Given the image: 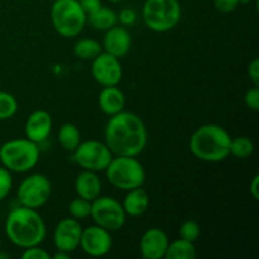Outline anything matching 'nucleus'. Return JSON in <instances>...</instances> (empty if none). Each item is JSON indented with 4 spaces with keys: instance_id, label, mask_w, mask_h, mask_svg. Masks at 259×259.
I'll use <instances>...</instances> for the list:
<instances>
[{
    "instance_id": "nucleus-15",
    "label": "nucleus",
    "mask_w": 259,
    "mask_h": 259,
    "mask_svg": "<svg viewBox=\"0 0 259 259\" xmlns=\"http://www.w3.org/2000/svg\"><path fill=\"white\" fill-rule=\"evenodd\" d=\"M52 131V118L45 110L33 111L25 123L27 138L34 143H43Z\"/></svg>"
},
{
    "instance_id": "nucleus-28",
    "label": "nucleus",
    "mask_w": 259,
    "mask_h": 259,
    "mask_svg": "<svg viewBox=\"0 0 259 259\" xmlns=\"http://www.w3.org/2000/svg\"><path fill=\"white\" fill-rule=\"evenodd\" d=\"M13 186V179L9 169L5 168L4 166L0 167V201L7 199L8 195L10 194V190Z\"/></svg>"
},
{
    "instance_id": "nucleus-16",
    "label": "nucleus",
    "mask_w": 259,
    "mask_h": 259,
    "mask_svg": "<svg viewBox=\"0 0 259 259\" xmlns=\"http://www.w3.org/2000/svg\"><path fill=\"white\" fill-rule=\"evenodd\" d=\"M103 47L105 52L121 58L131 51L132 37L124 27H113L106 30Z\"/></svg>"
},
{
    "instance_id": "nucleus-10",
    "label": "nucleus",
    "mask_w": 259,
    "mask_h": 259,
    "mask_svg": "<svg viewBox=\"0 0 259 259\" xmlns=\"http://www.w3.org/2000/svg\"><path fill=\"white\" fill-rule=\"evenodd\" d=\"M51 190V182L45 175H30L23 180L18 187V201L22 206L38 209L48 201Z\"/></svg>"
},
{
    "instance_id": "nucleus-7",
    "label": "nucleus",
    "mask_w": 259,
    "mask_h": 259,
    "mask_svg": "<svg viewBox=\"0 0 259 259\" xmlns=\"http://www.w3.org/2000/svg\"><path fill=\"white\" fill-rule=\"evenodd\" d=\"M142 15L151 30L158 33L168 32L181 19V5L179 0H146Z\"/></svg>"
},
{
    "instance_id": "nucleus-18",
    "label": "nucleus",
    "mask_w": 259,
    "mask_h": 259,
    "mask_svg": "<svg viewBox=\"0 0 259 259\" xmlns=\"http://www.w3.org/2000/svg\"><path fill=\"white\" fill-rule=\"evenodd\" d=\"M75 190L78 197L88 201H94L101 194V181L96 172L83 169L76 177Z\"/></svg>"
},
{
    "instance_id": "nucleus-33",
    "label": "nucleus",
    "mask_w": 259,
    "mask_h": 259,
    "mask_svg": "<svg viewBox=\"0 0 259 259\" xmlns=\"http://www.w3.org/2000/svg\"><path fill=\"white\" fill-rule=\"evenodd\" d=\"M248 75H249L253 85L259 86V60L258 58H254V60L249 63V66H248Z\"/></svg>"
},
{
    "instance_id": "nucleus-38",
    "label": "nucleus",
    "mask_w": 259,
    "mask_h": 259,
    "mask_svg": "<svg viewBox=\"0 0 259 259\" xmlns=\"http://www.w3.org/2000/svg\"><path fill=\"white\" fill-rule=\"evenodd\" d=\"M0 250H2V239H0Z\"/></svg>"
},
{
    "instance_id": "nucleus-3",
    "label": "nucleus",
    "mask_w": 259,
    "mask_h": 259,
    "mask_svg": "<svg viewBox=\"0 0 259 259\" xmlns=\"http://www.w3.org/2000/svg\"><path fill=\"white\" fill-rule=\"evenodd\" d=\"M232 137L217 124H206L194 132L190 139V151L205 162L224 161L230 154Z\"/></svg>"
},
{
    "instance_id": "nucleus-30",
    "label": "nucleus",
    "mask_w": 259,
    "mask_h": 259,
    "mask_svg": "<svg viewBox=\"0 0 259 259\" xmlns=\"http://www.w3.org/2000/svg\"><path fill=\"white\" fill-rule=\"evenodd\" d=\"M23 259H50L51 255L48 254L47 250L39 248V245H34V247L25 248L24 252L22 254Z\"/></svg>"
},
{
    "instance_id": "nucleus-23",
    "label": "nucleus",
    "mask_w": 259,
    "mask_h": 259,
    "mask_svg": "<svg viewBox=\"0 0 259 259\" xmlns=\"http://www.w3.org/2000/svg\"><path fill=\"white\" fill-rule=\"evenodd\" d=\"M101 52H103V46L98 40L90 38L77 40L73 46V53L80 60H94Z\"/></svg>"
},
{
    "instance_id": "nucleus-12",
    "label": "nucleus",
    "mask_w": 259,
    "mask_h": 259,
    "mask_svg": "<svg viewBox=\"0 0 259 259\" xmlns=\"http://www.w3.org/2000/svg\"><path fill=\"white\" fill-rule=\"evenodd\" d=\"M113 245L110 232L99 225H91V227L82 229L80 239V247L90 257H103L108 254Z\"/></svg>"
},
{
    "instance_id": "nucleus-32",
    "label": "nucleus",
    "mask_w": 259,
    "mask_h": 259,
    "mask_svg": "<svg viewBox=\"0 0 259 259\" xmlns=\"http://www.w3.org/2000/svg\"><path fill=\"white\" fill-rule=\"evenodd\" d=\"M118 19L123 25H132L136 22L137 14L133 9H131V8H125V9H123L119 13Z\"/></svg>"
},
{
    "instance_id": "nucleus-24",
    "label": "nucleus",
    "mask_w": 259,
    "mask_h": 259,
    "mask_svg": "<svg viewBox=\"0 0 259 259\" xmlns=\"http://www.w3.org/2000/svg\"><path fill=\"white\" fill-rule=\"evenodd\" d=\"M253 151H254V144H253L252 139L248 137H237V138L230 141V154L240 159L248 158L252 156Z\"/></svg>"
},
{
    "instance_id": "nucleus-37",
    "label": "nucleus",
    "mask_w": 259,
    "mask_h": 259,
    "mask_svg": "<svg viewBox=\"0 0 259 259\" xmlns=\"http://www.w3.org/2000/svg\"><path fill=\"white\" fill-rule=\"evenodd\" d=\"M108 2H110V3H120V2H124V0H108Z\"/></svg>"
},
{
    "instance_id": "nucleus-9",
    "label": "nucleus",
    "mask_w": 259,
    "mask_h": 259,
    "mask_svg": "<svg viewBox=\"0 0 259 259\" xmlns=\"http://www.w3.org/2000/svg\"><path fill=\"white\" fill-rule=\"evenodd\" d=\"M73 158L81 168L86 171H105L108 164L113 159V153L103 142L90 139L82 142L73 151Z\"/></svg>"
},
{
    "instance_id": "nucleus-14",
    "label": "nucleus",
    "mask_w": 259,
    "mask_h": 259,
    "mask_svg": "<svg viewBox=\"0 0 259 259\" xmlns=\"http://www.w3.org/2000/svg\"><path fill=\"white\" fill-rule=\"evenodd\" d=\"M168 244V237L163 230L151 228L142 235L139 249L144 259H162L166 255Z\"/></svg>"
},
{
    "instance_id": "nucleus-11",
    "label": "nucleus",
    "mask_w": 259,
    "mask_h": 259,
    "mask_svg": "<svg viewBox=\"0 0 259 259\" xmlns=\"http://www.w3.org/2000/svg\"><path fill=\"white\" fill-rule=\"evenodd\" d=\"M94 80L101 86H118L123 78V67L118 57L103 52L96 56L91 65Z\"/></svg>"
},
{
    "instance_id": "nucleus-39",
    "label": "nucleus",
    "mask_w": 259,
    "mask_h": 259,
    "mask_svg": "<svg viewBox=\"0 0 259 259\" xmlns=\"http://www.w3.org/2000/svg\"><path fill=\"white\" fill-rule=\"evenodd\" d=\"M240 2H248V0H240Z\"/></svg>"
},
{
    "instance_id": "nucleus-27",
    "label": "nucleus",
    "mask_w": 259,
    "mask_h": 259,
    "mask_svg": "<svg viewBox=\"0 0 259 259\" xmlns=\"http://www.w3.org/2000/svg\"><path fill=\"white\" fill-rule=\"evenodd\" d=\"M179 233L181 239L195 243L199 239L201 230H200V225L195 220H186L181 224Z\"/></svg>"
},
{
    "instance_id": "nucleus-25",
    "label": "nucleus",
    "mask_w": 259,
    "mask_h": 259,
    "mask_svg": "<svg viewBox=\"0 0 259 259\" xmlns=\"http://www.w3.org/2000/svg\"><path fill=\"white\" fill-rule=\"evenodd\" d=\"M18 110V101L12 94L0 91V120L13 118Z\"/></svg>"
},
{
    "instance_id": "nucleus-2",
    "label": "nucleus",
    "mask_w": 259,
    "mask_h": 259,
    "mask_svg": "<svg viewBox=\"0 0 259 259\" xmlns=\"http://www.w3.org/2000/svg\"><path fill=\"white\" fill-rule=\"evenodd\" d=\"M5 232L13 244L25 249L39 245L43 242L46 237V225L37 210L20 205L8 214Z\"/></svg>"
},
{
    "instance_id": "nucleus-19",
    "label": "nucleus",
    "mask_w": 259,
    "mask_h": 259,
    "mask_svg": "<svg viewBox=\"0 0 259 259\" xmlns=\"http://www.w3.org/2000/svg\"><path fill=\"white\" fill-rule=\"evenodd\" d=\"M123 209L129 217H141L147 211L149 206V196L147 191L141 187L129 190L124 199Z\"/></svg>"
},
{
    "instance_id": "nucleus-22",
    "label": "nucleus",
    "mask_w": 259,
    "mask_h": 259,
    "mask_svg": "<svg viewBox=\"0 0 259 259\" xmlns=\"http://www.w3.org/2000/svg\"><path fill=\"white\" fill-rule=\"evenodd\" d=\"M196 248L194 243L184 239H177L169 243L164 258L167 259H194L196 257Z\"/></svg>"
},
{
    "instance_id": "nucleus-40",
    "label": "nucleus",
    "mask_w": 259,
    "mask_h": 259,
    "mask_svg": "<svg viewBox=\"0 0 259 259\" xmlns=\"http://www.w3.org/2000/svg\"><path fill=\"white\" fill-rule=\"evenodd\" d=\"M52 2H55V0H52Z\"/></svg>"
},
{
    "instance_id": "nucleus-29",
    "label": "nucleus",
    "mask_w": 259,
    "mask_h": 259,
    "mask_svg": "<svg viewBox=\"0 0 259 259\" xmlns=\"http://www.w3.org/2000/svg\"><path fill=\"white\" fill-rule=\"evenodd\" d=\"M244 103L250 110H259V89L258 86H253L245 93Z\"/></svg>"
},
{
    "instance_id": "nucleus-21",
    "label": "nucleus",
    "mask_w": 259,
    "mask_h": 259,
    "mask_svg": "<svg viewBox=\"0 0 259 259\" xmlns=\"http://www.w3.org/2000/svg\"><path fill=\"white\" fill-rule=\"evenodd\" d=\"M58 142L68 152H73L81 143V133L75 124L66 123L58 131Z\"/></svg>"
},
{
    "instance_id": "nucleus-17",
    "label": "nucleus",
    "mask_w": 259,
    "mask_h": 259,
    "mask_svg": "<svg viewBox=\"0 0 259 259\" xmlns=\"http://www.w3.org/2000/svg\"><path fill=\"white\" fill-rule=\"evenodd\" d=\"M98 100L101 111L106 115H115L125 108V95L118 86H104Z\"/></svg>"
},
{
    "instance_id": "nucleus-1",
    "label": "nucleus",
    "mask_w": 259,
    "mask_h": 259,
    "mask_svg": "<svg viewBox=\"0 0 259 259\" xmlns=\"http://www.w3.org/2000/svg\"><path fill=\"white\" fill-rule=\"evenodd\" d=\"M147 129L143 120L129 111L111 115L105 128V144L116 156L137 157L147 144Z\"/></svg>"
},
{
    "instance_id": "nucleus-4",
    "label": "nucleus",
    "mask_w": 259,
    "mask_h": 259,
    "mask_svg": "<svg viewBox=\"0 0 259 259\" xmlns=\"http://www.w3.org/2000/svg\"><path fill=\"white\" fill-rule=\"evenodd\" d=\"M39 147L28 138L8 141L0 147V162L10 172L24 174L37 166Z\"/></svg>"
},
{
    "instance_id": "nucleus-8",
    "label": "nucleus",
    "mask_w": 259,
    "mask_h": 259,
    "mask_svg": "<svg viewBox=\"0 0 259 259\" xmlns=\"http://www.w3.org/2000/svg\"><path fill=\"white\" fill-rule=\"evenodd\" d=\"M90 217L96 225L104 228L108 232H116L125 224L126 214L123 205L114 197L104 196L91 201Z\"/></svg>"
},
{
    "instance_id": "nucleus-31",
    "label": "nucleus",
    "mask_w": 259,
    "mask_h": 259,
    "mask_svg": "<svg viewBox=\"0 0 259 259\" xmlns=\"http://www.w3.org/2000/svg\"><path fill=\"white\" fill-rule=\"evenodd\" d=\"M240 0H214V5L217 10L220 13H232L234 12L240 4Z\"/></svg>"
},
{
    "instance_id": "nucleus-6",
    "label": "nucleus",
    "mask_w": 259,
    "mask_h": 259,
    "mask_svg": "<svg viewBox=\"0 0 259 259\" xmlns=\"http://www.w3.org/2000/svg\"><path fill=\"white\" fill-rule=\"evenodd\" d=\"M105 171L109 182L124 191L143 186L146 181V172L136 157L116 156L111 159Z\"/></svg>"
},
{
    "instance_id": "nucleus-13",
    "label": "nucleus",
    "mask_w": 259,
    "mask_h": 259,
    "mask_svg": "<svg viewBox=\"0 0 259 259\" xmlns=\"http://www.w3.org/2000/svg\"><path fill=\"white\" fill-rule=\"evenodd\" d=\"M82 227L75 218H65L56 225L53 232V243L57 250L72 253L80 247Z\"/></svg>"
},
{
    "instance_id": "nucleus-36",
    "label": "nucleus",
    "mask_w": 259,
    "mask_h": 259,
    "mask_svg": "<svg viewBox=\"0 0 259 259\" xmlns=\"http://www.w3.org/2000/svg\"><path fill=\"white\" fill-rule=\"evenodd\" d=\"M51 258H53V259H68V258H70V253L62 252V250H57V253H55L53 255H51Z\"/></svg>"
},
{
    "instance_id": "nucleus-34",
    "label": "nucleus",
    "mask_w": 259,
    "mask_h": 259,
    "mask_svg": "<svg viewBox=\"0 0 259 259\" xmlns=\"http://www.w3.org/2000/svg\"><path fill=\"white\" fill-rule=\"evenodd\" d=\"M78 3H80L83 12L86 13V15L91 14L101 7V0H78Z\"/></svg>"
},
{
    "instance_id": "nucleus-5",
    "label": "nucleus",
    "mask_w": 259,
    "mask_h": 259,
    "mask_svg": "<svg viewBox=\"0 0 259 259\" xmlns=\"http://www.w3.org/2000/svg\"><path fill=\"white\" fill-rule=\"evenodd\" d=\"M51 20L61 37L75 38L85 28L88 15L78 0H55L51 8Z\"/></svg>"
},
{
    "instance_id": "nucleus-35",
    "label": "nucleus",
    "mask_w": 259,
    "mask_h": 259,
    "mask_svg": "<svg viewBox=\"0 0 259 259\" xmlns=\"http://www.w3.org/2000/svg\"><path fill=\"white\" fill-rule=\"evenodd\" d=\"M259 175H255L254 177H253L252 182H250L249 185V191H250V195L253 196V199L254 200H258L259 199Z\"/></svg>"
},
{
    "instance_id": "nucleus-26",
    "label": "nucleus",
    "mask_w": 259,
    "mask_h": 259,
    "mask_svg": "<svg viewBox=\"0 0 259 259\" xmlns=\"http://www.w3.org/2000/svg\"><path fill=\"white\" fill-rule=\"evenodd\" d=\"M68 211H70L71 218H75L77 220L85 219L91 214V201L81 199V197L73 199L68 205Z\"/></svg>"
},
{
    "instance_id": "nucleus-20",
    "label": "nucleus",
    "mask_w": 259,
    "mask_h": 259,
    "mask_svg": "<svg viewBox=\"0 0 259 259\" xmlns=\"http://www.w3.org/2000/svg\"><path fill=\"white\" fill-rule=\"evenodd\" d=\"M88 22L94 29L108 30L118 23V14L110 8L101 5L98 10L88 15Z\"/></svg>"
}]
</instances>
